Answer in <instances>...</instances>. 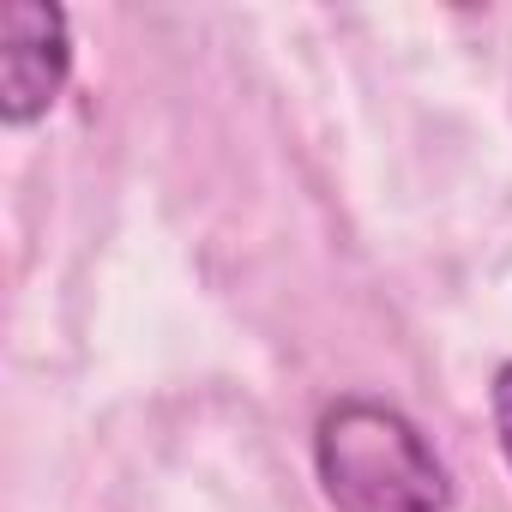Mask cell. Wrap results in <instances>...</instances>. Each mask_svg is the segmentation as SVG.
Returning <instances> with one entry per match:
<instances>
[{"label": "cell", "mask_w": 512, "mask_h": 512, "mask_svg": "<svg viewBox=\"0 0 512 512\" xmlns=\"http://www.w3.org/2000/svg\"><path fill=\"white\" fill-rule=\"evenodd\" d=\"M314 470L338 512H446L452 482L422 428L380 398H338L314 428Z\"/></svg>", "instance_id": "obj_1"}, {"label": "cell", "mask_w": 512, "mask_h": 512, "mask_svg": "<svg viewBox=\"0 0 512 512\" xmlns=\"http://www.w3.org/2000/svg\"><path fill=\"white\" fill-rule=\"evenodd\" d=\"M67 67H73L67 13L43 7V0H13L0 13V115H7V127L49 115V103L67 85Z\"/></svg>", "instance_id": "obj_2"}, {"label": "cell", "mask_w": 512, "mask_h": 512, "mask_svg": "<svg viewBox=\"0 0 512 512\" xmlns=\"http://www.w3.org/2000/svg\"><path fill=\"white\" fill-rule=\"evenodd\" d=\"M494 428H500V452L512 464V362L494 374Z\"/></svg>", "instance_id": "obj_3"}]
</instances>
